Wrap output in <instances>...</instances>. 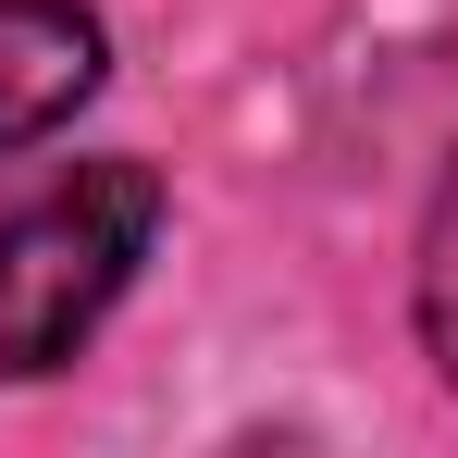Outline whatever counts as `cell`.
<instances>
[{"label": "cell", "instance_id": "obj_1", "mask_svg": "<svg viewBox=\"0 0 458 458\" xmlns=\"http://www.w3.org/2000/svg\"><path fill=\"white\" fill-rule=\"evenodd\" d=\"M149 235H161V174L149 161H75L63 186L0 211V384L63 372L99 335V310L137 285Z\"/></svg>", "mask_w": 458, "mask_h": 458}, {"label": "cell", "instance_id": "obj_2", "mask_svg": "<svg viewBox=\"0 0 458 458\" xmlns=\"http://www.w3.org/2000/svg\"><path fill=\"white\" fill-rule=\"evenodd\" d=\"M99 87V13L75 0H0V149L50 137Z\"/></svg>", "mask_w": 458, "mask_h": 458}, {"label": "cell", "instance_id": "obj_3", "mask_svg": "<svg viewBox=\"0 0 458 458\" xmlns=\"http://www.w3.org/2000/svg\"><path fill=\"white\" fill-rule=\"evenodd\" d=\"M421 335H434V360L458 384V174H446V199H434V235H421Z\"/></svg>", "mask_w": 458, "mask_h": 458}]
</instances>
